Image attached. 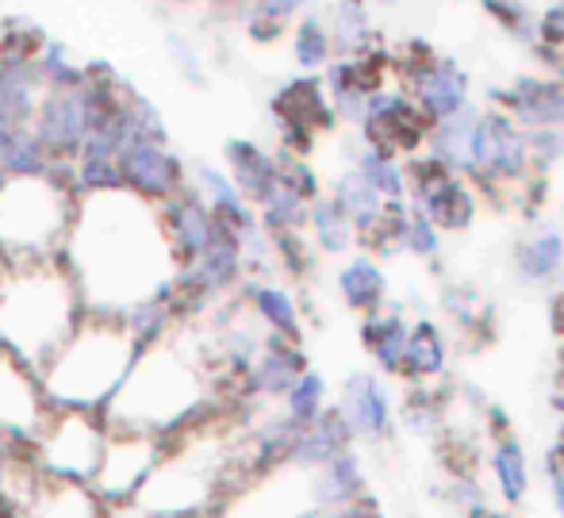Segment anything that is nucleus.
<instances>
[{
    "mask_svg": "<svg viewBox=\"0 0 564 518\" xmlns=\"http://www.w3.org/2000/svg\"><path fill=\"white\" fill-rule=\"evenodd\" d=\"M77 289L97 307H131L139 300H165L173 269V242L165 235L162 207L127 188H93L77 212L74 235Z\"/></svg>",
    "mask_w": 564,
    "mask_h": 518,
    "instance_id": "nucleus-1",
    "label": "nucleus"
},
{
    "mask_svg": "<svg viewBox=\"0 0 564 518\" xmlns=\"http://www.w3.org/2000/svg\"><path fill=\"white\" fill-rule=\"evenodd\" d=\"M77 319V296L66 269L46 261H15L0 281V342L20 365L35 369L54 357Z\"/></svg>",
    "mask_w": 564,
    "mask_h": 518,
    "instance_id": "nucleus-2",
    "label": "nucleus"
},
{
    "mask_svg": "<svg viewBox=\"0 0 564 518\" xmlns=\"http://www.w3.org/2000/svg\"><path fill=\"white\" fill-rule=\"evenodd\" d=\"M134 349H139V338L127 331V323H89L82 331L74 326L69 338L43 365L46 396L69 408L108 403L131 369Z\"/></svg>",
    "mask_w": 564,
    "mask_h": 518,
    "instance_id": "nucleus-3",
    "label": "nucleus"
},
{
    "mask_svg": "<svg viewBox=\"0 0 564 518\" xmlns=\"http://www.w3.org/2000/svg\"><path fill=\"white\" fill-rule=\"evenodd\" d=\"M69 188L46 165L43 173H12L0 181V253L35 261L69 235Z\"/></svg>",
    "mask_w": 564,
    "mask_h": 518,
    "instance_id": "nucleus-4",
    "label": "nucleus"
},
{
    "mask_svg": "<svg viewBox=\"0 0 564 518\" xmlns=\"http://www.w3.org/2000/svg\"><path fill=\"white\" fill-rule=\"evenodd\" d=\"M100 457H105V438L89 414H62L43 438V461L54 476L89 484L97 476Z\"/></svg>",
    "mask_w": 564,
    "mask_h": 518,
    "instance_id": "nucleus-5",
    "label": "nucleus"
},
{
    "mask_svg": "<svg viewBox=\"0 0 564 518\" xmlns=\"http://www.w3.org/2000/svg\"><path fill=\"white\" fill-rule=\"evenodd\" d=\"M39 422V392L28 365L0 357V430L12 438H31Z\"/></svg>",
    "mask_w": 564,
    "mask_h": 518,
    "instance_id": "nucleus-6",
    "label": "nucleus"
},
{
    "mask_svg": "<svg viewBox=\"0 0 564 518\" xmlns=\"http://www.w3.org/2000/svg\"><path fill=\"white\" fill-rule=\"evenodd\" d=\"M473 154L480 158V162L496 165V170H514L522 158V147L519 139H514L511 131H507L503 119H484L480 127L473 131Z\"/></svg>",
    "mask_w": 564,
    "mask_h": 518,
    "instance_id": "nucleus-7",
    "label": "nucleus"
},
{
    "mask_svg": "<svg viewBox=\"0 0 564 518\" xmlns=\"http://www.w3.org/2000/svg\"><path fill=\"white\" fill-rule=\"evenodd\" d=\"M227 154H230V162H235L238 185L250 196H258V201H265L276 188V173H273V165L265 162V154H258V150L246 147V142H230Z\"/></svg>",
    "mask_w": 564,
    "mask_h": 518,
    "instance_id": "nucleus-8",
    "label": "nucleus"
},
{
    "mask_svg": "<svg viewBox=\"0 0 564 518\" xmlns=\"http://www.w3.org/2000/svg\"><path fill=\"white\" fill-rule=\"evenodd\" d=\"M346 411H349V422L365 434H377L388 419V403H384V392H380L372 380L357 377L349 385V396H346Z\"/></svg>",
    "mask_w": 564,
    "mask_h": 518,
    "instance_id": "nucleus-9",
    "label": "nucleus"
},
{
    "mask_svg": "<svg viewBox=\"0 0 564 518\" xmlns=\"http://www.w3.org/2000/svg\"><path fill=\"white\" fill-rule=\"evenodd\" d=\"M341 289H346V296L354 300V304H372V300L380 296V289H384V281H380V273L369 261H354V266L341 273Z\"/></svg>",
    "mask_w": 564,
    "mask_h": 518,
    "instance_id": "nucleus-10",
    "label": "nucleus"
},
{
    "mask_svg": "<svg viewBox=\"0 0 564 518\" xmlns=\"http://www.w3.org/2000/svg\"><path fill=\"white\" fill-rule=\"evenodd\" d=\"M561 261V238L557 235H542L519 253V266L527 277H545L553 273V266Z\"/></svg>",
    "mask_w": 564,
    "mask_h": 518,
    "instance_id": "nucleus-11",
    "label": "nucleus"
},
{
    "mask_svg": "<svg viewBox=\"0 0 564 518\" xmlns=\"http://www.w3.org/2000/svg\"><path fill=\"white\" fill-rule=\"evenodd\" d=\"M423 97H426V104H431L434 111H438V116H453V111H457V104H460V82H457V77H446V74L426 77Z\"/></svg>",
    "mask_w": 564,
    "mask_h": 518,
    "instance_id": "nucleus-12",
    "label": "nucleus"
},
{
    "mask_svg": "<svg viewBox=\"0 0 564 518\" xmlns=\"http://www.w3.org/2000/svg\"><path fill=\"white\" fill-rule=\"evenodd\" d=\"M372 201H377V193H372V185L361 177V173H349V177L341 181V204H346L357 219H369Z\"/></svg>",
    "mask_w": 564,
    "mask_h": 518,
    "instance_id": "nucleus-13",
    "label": "nucleus"
},
{
    "mask_svg": "<svg viewBox=\"0 0 564 518\" xmlns=\"http://www.w3.org/2000/svg\"><path fill=\"white\" fill-rule=\"evenodd\" d=\"M411 357H415V365L423 373H434L442 365V342H438V334L431 331V323H423L415 331V338H411Z\"/></svg>",
    "mask_w": 564,
    "mask_h": 518,
    "instance_id": "nucleus-14",
    "label": "nucleus"
},
{
    "mask_svg": "<svg viewBox=\"0 0 564 518\" xmlns=\"http://www.w3.org/2000/svg\"><path fill=\"white\" fill-rule=\"evenodd\" d=\"M315 223H319L323 246H327V250H341V246H346L349 227H346V219H341V207L338 204H323L319 212H315Z\"/></svg>",
    "mask_w": 564,
    "mask_h": 518,
    "instance_id": "nucleus-15",
    "label": "nucleus"
},
{
    "mask_svg": "<svg viewBox=\"0 0 564 518\" xmlns=\"http://www.w3.org/2000/svg\"><path fill=\"white\" fill-rule=\"evenodd\" d=\"M527 93H530V100L519 97L522 116H530V119H561L564 116V97H561V93H553V89H545V93L527 89Z\"/></svg>",
    "mask_w": 564,
    "mask_h": 518,
    "instance_id": "nucleus-16",
    "label": "nucleus"
},
{
    "mask_svg": "<svg viewBox=\"0 0 564 518\" xmlns=\"http://www.w3.org/2000/svg\"><path fill=\"white\" fill-rule=\"evenodd\" d=\"M296 54H300V62H304V66H315V62L327 58V35H323V28L315 20H307L304 28H300Z\"/></svg>",
    "mask_w": 564,
    "mask_h": 518,
    "instance_id": "nucleus-17",
    "label": "nucleus"
},
{
    "mask_svg": "<svg viewBox=\"0 0 564 518\" xmlns=\"http://www.w3.org/2000/svg\"><path fill=\"white\" fill-rule=\"evenodd\" d=\"M499 476H503V492L511 499L522 496V488H527V473H522V457L514 445H507L503 453H499Z\"/></svg>",
    "mask_w": 564,
    "mask_h": 518,
    "instance_id": "nucleus-18",
    "label": "nucleus"
},
{
    "mask_svg": "<svg viewBox=\"0 0 564 518\" xmlns=\"http://www.w3.org/2000/svg\"><path fill=\"white\" fill-rule=\"evenodd\" d=\"M258 307L265 311L269 319H273L281 331H296V311H292V304H289V296L284 292H258Z\"/></svg>",
    "mask_w": 564,
    "mask_h": 518,
    "instance_id": "nucleus-19",
    "label": "nucleus"
},
{
    "mask_svg": "<svg viewBox=\"0 0 564 518\" xmlns=\"http://www.w3.org/2000/svg\"><path fill=\"white\" fill-rule=\"evenodd\" d=\"M354 476H357L354 461H349V457L335 461V465H330V473H327V481H330V484H323V499H341V496H349V492H354Z\"/></svg>",
    "mask_w": 564,
    "mask_h": 518,
    "instance_id": "nucleus-20",
    "label": "nucleus"
},
{
    "mask_svg": "<svg viewBox=\"0 0 564 518\" xmlns=\"http://www.w3.org/2000/svg\"><path fill=\"white\" fill-rule=\"evenodd\" d=\"M319 396H323V385H319V377H304L300 380V388L292 392V411H296V419H312L315 414V403H319Z\"/></svg>",
    "mask_w": 564,
    "mask_h": 518,
    "instance_id": "nucleus-21",
    "label": "nucleus"
},
{
    "mask_svg": "<svg viewBox=\"0 0 564 518\" xmlns=\"http://www.w3.org/2000/svg\"><path fill=\"white\" fill-rule=\"evenodd\" d=\"M365 170H372V173H369V185L388 188V193H400V181H395V173L388 170L384 162H377V158H369V162H365Z\"/></svg>",
    "mask_w": 564,
    "mask_h": 518,
    "instance_id": "nucleus-22",
    "label": "nucleus"
},
{
    "mask_svg": "<svg viewBox=\"0 0 564 518\" xmlns=\"http://www.w3.org/2000/svg\"><path fill=\"white\" fill-rule=\"evenodd\" d=\"M384 326H388V334L380 338L377 354H380V361H384V365H392L395 354H400V346H403V334H400V326H395V323H384Z\"/></svg>",
    "mask_w": 564,
    "mask_h": 518,
    "instance_id": "nucleus-23",
    "label": "nucleus"
},
{
    "mask_svg": "<svg viewBox=\"0 0 564 518\" xmlns=\"http://www.w3.org/2000/svg\"><path fill=\"white\" fill-rule=\"evenodd\" d=\"M411 242H415V250H434L431 227H426V223H415V238H411Z\"/></svg>",
    "mask_w": 564,
    "mask_h": 518,
    "instance_id": "nucleus-24",
    "label": "nucleus"
},
{
    "mask_svg": "<svg viewBox=\"0 0 564 518\" xmlns=\"http://www.w3.org/2000/svg\"><path fill=\"white\" fill-rule=\"evenodd\" d=\"M296 4H304V0H265V12H273V15H284V12H292Z\"/></svg>",
    "mask_w": 564,
    "mask_h": 518,
    "instance_id": "nucleus-25",
    "label": "nucleus"
},
{
    "mask_svg": "<svg viewBox=\"0 0 564 518\" xmlns=\"http://www.w3.org/2000/svg\"><path fill=\"white\" fill-rule=\"evenodd\" d=\"M557 492H561V504H564V481H561V488H557Z\"/></svg>",
    "mask_w": 564,
    "mask_h": 518,
    "instance_id": "nucleus-26",
    "label": "nucleus"
}]
</instances>
